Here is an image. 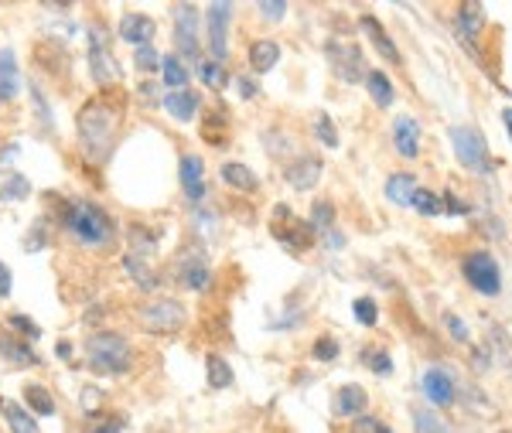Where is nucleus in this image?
I'll use <instances>...</instances> for the list:
<instances>
[{"instance_id": "obj_1", "label": "nucleus", "mask_w": 512, "mask_h": 433, "mask_svg": "<svg viewBox=\"0 0 512 433\" xmlns=\"http://www.w3.org/2000/svg\"><path fill=\"white\" fill-rule=\"evenodd\" d=\"M76 127L82 147L93 154V161H106V154L113 151V140H117L120 130V110H113L103 99H93V103H86L79 110Z\"/></svg>"}, {"instance_id": "obj_2", "label": "nucleus", "mask_w": 512, "mask_h": 433, "mask_svg": "<svg viewBox=\"0 0 512 433\" xmlns=\"http://www.w3.org/2000/svg\"><path fill=\"white\" fill-rule=\"evenodd\" d=\"M65 232L76 239L79 246H106L113 239V219L93 202H72L65 212Z\"/></svg>"}, {"instance_id": "obj_3", "label": "nucleus", "mask_w": 512, "mask_h": 433, "mask_svg": "<svg viewBox=\"0 0 512 433\" xmlns=\"http://www.w3.org/2000/svg\"><path fill=\"white\" fill-rule=\"evenodd\" d=\"M82 348H86L89 365H93L96 372H103V376H123V372L130 369V362H134V352H130L127 338L117 335V331H96Z\"/></svg>"}, {"instance_id": "obj_4", "label": "nucleus", "mask_w": 512, "mask_h": 433, "mask_svg": "<svg viewBox=\"0 0 512 433\" xmlns=\"http://www.w3.org/2000/svg\"><path fill=\"white\" fill-rule=\"evenodd\" d=\"M461 273H465V280L472 283V287L482 297H495L502 290L499 263H495V256L485 253V249H475V253H468L465 263H461Z\"/></svg>"}, {"instance_id": "obj_5", "label": "nucleus", "mask_w": 512, "mask_h": 433, "mask_svg": "<svg viewBox=\"0 0 512 433\" xmlns=\"http://www.w3.org/2000/svg\"><path fill=\"white\" fill-rule=\"evenodd\" d=\"M451 144H454L458 161L465 164L468 171H475V174H489L492 171L489 147H485V137L475 127H454L451 130Z\"/></svg>"}, {"instance_id": "obj_6", "label": "nucleus", "mask_w": 512, "mask_h": 433, "mask_svg": "<svg viewBox=\"0 0 512 433\" xmlns=\"http://www.w3.org/2000/svg\"><path fill=\"white\" fill-rule=\"evenodd\" d=\"M185 321H188V311L178 301H171V297H158V301H151L140 311V324H144L151 335H175V331L185 328Z\"/></svg>"}, {"instance_id": "obj_7", "label": "nucleus", "mask_w": 512, "mask_h": 433, "mask_svg": "<svg viewBox=\"0 0 512 433\" xmlns=\"http://www.w3.org/2000/svg\"><path fill=\"white\" fill-rule=\"evenodd\" d=\"M89 69H93L99 86H110V82H117V76H120L117 62H113L110 48H106L103 28H89Z\"/></svg>"}, {"instance_id": "obj_8", "label": "nucleus", "mask_w": 512, "mask_h": 433, "mask_svg": "<svg viewBox=\"0 0 512 433\" xmlns=\"http://www.w3.org/2000/svg\"><path fill=\"white\" fill-rule=\"evenodd\" d=\"M229 14L233 4H209V52L212 62H226L229 55Z\"/></svg>"}, {"instance_id": "obj_9", "label": "nucleus", "mask_w": 512, "mask_h": 433, "mask_svg": "<svg viewBox=\"0 0 512 433\" xmlns=\"http://www.w3.org/2000/svg\"><path fill=\"white\" fill-rule=\"evenodd\" d=\"M175 41L181 55H192V62L198 58V11L192 4H178L175 7Z\"/></svg>"}, {"instance_id": "obj_10", "label": "nucleus", "mask_w": 512, "mask_h": 433, "mask_svg": "<svg viewBox=\"0 0 512 433\" xmlns=\"http://www.w3.org/2000/svg\"><path fill=\"white\" fill-rule=\"evenodd\" d=\"M277 226H274V236L277 239H284L287 246H294V249H308L311 243H315V229L311 226H301V222L291 215V208L287 205H277Z\"/></svg>"}, {"instance_id": "obj_11", "label": "nucleus", "mask_w": 512, "mask_h": 433, "mask_svg": "<svg viewBox=\"0 0 512 433\" xmlns=\"http://www.w3.org/2000/svg\"><path fill=\"white\" fill-rule=\"evenodd\" d=\"M328 58H332L335 72L345 82H366V69H362V52L355 45H338V41H332V45H328Z\"/></svg>"}, {"instance_id": "obj_12", "label": "nucleus", "mask_w": 512, "mask_h": 433, "mask_svg": "<svg viewBox=\"0 0 512 433\" xmlns=\"http://www.w3.org/2000/svg\"><path fill=\"white\" fill-rule=\"evenodd\" d=\"M424 396L431 399L434 406H451L454 396H458V386H454V376L448 369H427L424 372Z\"/></svg>"}, {"instance_id": "obj_13", "label": "nucleus", "mask_w": 512, "mask_h": 433, "mask_svg": "<svg viewBox=\"0 0 512 433\" xmlns=\"http://www.w3.org/2000/svg\"><path fill=\"white\" fill-rule=\"evenodd\" d=\"M318 178H321V157H315V154H301L291 168H287V181H291V188H297V191L315 188Z\"/></svg>"}, {"instance_id": "obj_14", "label": "nucleus", "mask_w": 512, "mask_h": 433, "mask_svg": "<svg viewBox=\"0 0 512 433\" xmlns=\"http://www.w3.org/2000/svg\"><path fill=\"white\" fill-rule=\"evenodd\" d=\"M21 93V72L18 58L11 48H0V103H14Z\"/></svg>"}, {"instance_id": "obj_15", "label": "nucleus", "mask_w": 512, "mask_h": 433, "mask_svg": "<svg viewBox=\"0 0 512 433\" xmlns=\"http://www.w3.org/2000/svg\"><path fill=\"white\" fill-rule=\"evenodd\" d=\"M393 144L403 157H417L420 154V123L414 116H396L393 123Z\"/></svg>"}, {"instance_id": "obj_16", "label": "nucleus", "mask_w": 512, "mask_h": 433, "mask_svg": "<svg viewBox=\"0 0 512 433\" xmlns=\"http://www.w3.org/2000/svg\"><path fill=\"white\" fill-rule=\"evenodd\" d=\"M154 31H158V24H154L147 14H127V18L120 21V38L130 41V45H151Z\"/></svg>"}, {"instance_id": "obj_17", "label": "nucleus", "mask_w": 512, "mask_h": 433, "mask_svg": "<svg viewBox=\"0 0 512 433\" xmlns=\"http://www.w3.org/2000/svg\"><path fill=\"white\" fill-rule=\"evenodd\" d=\"M202 157L198 154H185L181 157V188L192 202H202L205 195V181H202Z\"/></svg>"}, {"instance_id": "obj_18", "label": "nucleus", "mask_w": 512, "mask_h": 433, "mask_svg": "<svg viewBox=\"0 0 512 433\" xmlns=\"http://www.w3.org/2000/svg\"><path fill=\"white\" fill-rule=\"evenodd\" d=\"M366 403H369V396H366V389L362 386H355V382H349V386H342L335 393V413L338 416H359L362 410H366Z\"/></svg>"}, {"instance_id": "obj_19", "label": "nucleus", "mask_w": 512, "mask_h": 433, "mask_svg": "<svg viewBox=\"0 0 512 433\" xmlns=\"http://www.w3.org/2000/svg\"><path fill=\"white\" fill-rule=\"evenodd\" d=\"M198 103H202V99H198V93H192V89H181V93H168V96H164L161 106L171 116H175V120L188 123L198 113Z\"/></svg>"}, {"instance_id": "obj_20", "label": "nucleus", "mask_w": 512, "mask_h": 433, "mask_svg": "<svg viewBox=\"0 0 512 433\" xmlns=\"http://www.w3.org/2000/svg\"><path fill=\"white\" fill-rule=\"evenodd\" d=\"M277 62H280V45H277V41L260 38V41H253V45H250V69L253 72H270Z\"/></svg>"}, {"instance_id": "obj_21", "label": "nucleus", "mask_w": 512, "mask_h": 433, "mask_svg": "<svg viewBox=\"0 0 512 433\" xmlns=\"http://www.w3.org/2000/svg\"><path fill=\"white\" fill-rule=\"evenodd\" d=\"M158 72H161V82L171 89V93H181V89L188 86V69H185V62H181V55H164Z\"/></svg>"}, {"instance_id": "obj_22", "label": "nucleus", "mask_w": 512, "mask_h": 433, "mask_svg": "<svg viewBox=\"0 0 512 433\" xmlns=\"http://www.w3.org/2000/svg\"><path fill=\"white\" fill-rule=\"evenodd\" d=\"M485 28V7L482 4H465L458 11V31L465 41H475Z\"/></svg>"}, {"instance_id": "obj_23", "label": "nucleus", "mask_w": 512, "mask_h": 433, "mask_svg": "<svg viewBox=\"0 0 512 433\" xmlns=\"http://www.w3.org/2000/svg\"><path fill=\"white\" fill-rule=\"evenodd\" d=\"M362 28H366V35L376 41V52L383 55L386 62H393V65H400V62H403L400 52H396V45H393V38L386 35L383 28H379V21H376V18H369V14H366V18H362Z\"/></svg>"}, {"instance_id": "obj_24", "label": "nucleus", "mask_w": 512, "mask_h": 433, "mask_svg": "<svg viewBox=\"0 0 512 433\" xmlns=\"http://www.w3.org/2000/svg\"><path fill=\"white\" fill-rule=\"evenodd\" d=\"M222 181H226L229 188H236V191H256V188H260L256 174L246 168V164H236V161L222 164Z\"/></svg>"}, {"instance_id": "obj_25", "label": "nucleus", "mask_w": 512, "mask_h": 433, "mask_svg": "<svg viewBox=\"0 0 512 433\" xmlns=\"http://www.w3.org/2000/svg\"><path fill=\"white\" fill-rule=\"evenodd\" d=\"M4 420H7V430L11 433H38V423L24 406H18L14 399H4Z\"/></svg>"}, {"instance_id": "obj_26", "label": "nucleus", "mask_w": 512, "mask_h": 433, "mask_svg": "<svg viewBox=\"0 0 512 433\" xmlns=\"http://www.w3.org/2000/svg\"><path fill=\"white\" fill-rule=\"evenodd\" d=\"M0 355L11 365H38V355L28 348V341H18V338H0Z\"/></svg>"}, {"instance_id": "obj_27", "label": "nucleus", "mask_w": 512, "mask_h": 433, "mask_svg": "<svg viewBox=\"0 0 512 433\" xmlns=\"http://www.w3.org/2000/svg\"><path fill=\"white\" fill-rule=\"evenodd\" d=\"M366 86H369V96H373L379 106H390L396 99V89L386 72H366Z\"/></svg>"}, {"instance_id": "obj_28", "label": "nucleus", "mask_w": 512, "mask_h": 433, "mask_svg": "<svg viewBox=\"0 0 512 433\" xmlns=\"http://www.w3.org/2000/svg\"><path fill=\"white\" fill-rule=\"evenodd\" d=\"M414 191H417V181L410 178V174H393L390 185H386V198H390L393 205H410Z\"/></svg>"}, {"instance_id": "obj_29", "label": "nucleus", "mask_w": 512, "mask_h": 433, "mask_svg": "<svg viewBox=\"0 0 512 433\" xmlns=\"http://www.w3.org/2000/svg\"><path fill=\"white\" fill-rule=\"evenodd\" d=\"M24 399H28V406L35 410L38 416H52L55 413V399L48 393L45 386H38V382H28L24 386Z\"/></svg>"}, {"instance_id": "obj_30", "label": "nucleus", "mask_w": 512, "mask_h": 433, "mask_svg": "<svg viewBox=\"0 0 512 433\" xmlns=\"http://www.w3.org/2000/svg\"><path fill=\"white\" fill-rule=\"evenodd\" d=\"M205 372H209V386L212 389H229V386H233V369H229L226 358L209 355V362H205Z\"/></svg>"}, {"instance_id": "obj_31", "label": "nucleus", "mask_w": 512, "mask_h": 433, "mask_svg": "<svg viewBox=\"0 0 512 433\" xmlns=\"http://www.w3.org/2000/svg\"><path fill=\"white\" fill-rule=\"evenodd\" d=\"M123 266H127V273H130V277H134L144 290H154V287H158V273L147 270V260H144V256H134V253H130L127 260H123Z\"/></svg>"}, {"instance_id": "obj_32", "label": "nucleus", "mask_w": 512, "mask_h": 433, "mask_svg": "<svg viewBox=\"0 0 512 433\" xmlns=\"http://www.w3.org/2000/svg\"><path fill=\"white\" fill-rule=\"evenodd\" d=\"M28 195H31V185L24 174H7V178L0 181V198H4V202H24Z\"/></svg>"}, {"instance_id": "obj_33", "label": "nucleus", "mask_w": 512, "mask_h": 433, "mask_svg": "<svg viewBox=\"0 0 512 433\" xmlns=\"http://www.w3.org/2000/svg\"><path fill=\"white\" fill-rule=\"evenodd\" d=\"M181 283L192 290H205L209 287V266L202 260H192V263H181Z\"/></svg>"}, {"instance_id": "obj_34", "label": "nucleus", "mask_w": 512, "mask_h": 433, "mask_svg": "<svg viewBox=\"0 0 512 433\" xmlns=\"http://www.w3.org/2000/svg\"><path fill=\"white\" fill-rule=\"evenodd\" d=\"M410 208H417L420 215H441L444 212V198L434 195V191H427V188H417L414 198H410Z\"/></svg>"}, {"instance_id": "obj_35", "label": "nucleus", "mask_w": 512, "mask_h": 433, "mask_svg": "<svg viewBox=\"0 0 512 433\" xmlns=\"http://www.w3.org/2000/svg\"><path fill=\"white\" fill-rule=\"evenodd\" d=\"M198 76H202V82L209 89H226L229 86V76H226V69H222L219 62H198Z\"/></svg>"}, {"instance_id": "obj_36", "label": "nucleus", "mask_w": 512, "mask_h": 433, "mask_svg": "<svg viewBox=\"0 0 512 433\" xmlns=\"http://www.w3.org/2000/svg\"><path fill=\"white\" fill-rule=\"evenodd\" d=\"M362 362H366L376 376H390L393 372V358L386 355L383 348H366V352H362Z\"/></svg>"}, {"instance_id": "obj_37", "label": "nucleus", "mask_w": 512, "mask_h": 433, "mask_svg": "<svg viewBox=\"0 0 512 433\" xmlns=\"http://www.w3.org/2000/svg\"><path fill=\"white\" fill-rule=\"evenodd\" d=\"M352 314H355V321L366 324V328H373V324L379 321V307H376L373 297H359V301L352 304Z\"/></svg>"}, {"instance_id": "obj_38", "label": "nucleus", "mask_w": 512, "mask_h": 433, "mask_svg": "<svg viewBox=\"0 0 512 433\" xmlns=\"http://www.w3.org/2000/svg\"><path fill=\"white\" fill-rule=\"evenodd\" d=\"M414 420H417V433H451L448 423L437 420V413H431V410H417Z\"/></svg>"}, {"instance_id": "obj_39", "label": "nucleus", "mask_w": 512, "mask_h": 433, "mask_svg": "<svg viewBox=\"0 0 512 433\" xmlns=\"http://www.w3.org/2000/svg\"><path fill=\"white\" fill-rule=\"evenodd\" d=\"M335 222V208L328 202H318L315 205V215H311V229L321 232V236H328V226Z\"/></svg>"}, {"instance_id": "obj_40", "label": "nucleus", "mask_w": 512, "mask_h": 433, "mask_svg": "<svg viewBox=\"0 0 512 433\" xmlns=\"http://www.w3.org/2000/svg\"><path fill=\"white\" fill-rule=\"evenodd\" d=\"M134 62H137L140 72H158L161 69V55L154 52L151 45H140L137 52H134Z\"/></svg>"}, {"instance_id": "obj_41", "label": "nucleus", "mask_w": 512, "mask_h": 433, "mask_svg": "<svg viewBox=\"0 0 512 433\" xmlns=\"http://www.w3.org/2000/svg\"><path fill=\"white\" fill-rule=\"evenodd\" d=\"M352 433H393V430L383 420H376V416H355Z\"/></svg>"}, {"instance_id": "obj_42", "label": "nucleus", "mask_w": 512, "mask_h": 433, "mask_svg": "<svg viewBox=\"0 0 512 433\" xmlns=\"http://www.w3.org/2000/svg\"><path fill=\"white\" fill-rule=\"evenodd\" d=\"M315 133H318V140H321V144H328V147H338V133H335V123L328 120L325 113L318 116V123H315Z\"/></svg>"}, {"instance_id": "obj_43", "label": "nucleus", "mask_w": 512, "mask_h": 433, "mask_svg": "<svg viewBox=\"0 0 512 433\" xmlns=\"http://www.w3.org/2000/svg\"><path fill=\"white\" fill-rule=\"evenodd\" d=\"M444 328H448V331H451V338H454V341H461V345H465V341L472 338V335H468V324L461 321L458 314H451V311L444 314Z\"/></svg>"}, {"instance_id": "obj_44", "label": "nucleus", "mask_w": 512, "mask_h": 433, "mask_svg": "<svg viewBox=\"0 0 512 433\" xmlns=\"http://www.w3.org/2000/svg\"><path fill=\"white\" fill-rule=\"evenodd\" d=\"M315 358H318V362H335V358H338V341L335 338H318L315 341Z\"/></svg>"}, {"instance_id": "obj_45", "label": "nucleus", "mask_w": 512, "mask_h": 433, "mask_svg": "<svg viewBox=\"0 0 512 433\" xmlns=\"http://www.w3.org/2000/svg\"><path fill=\"white\" fill-rule=\"evenodd\" d=\"M256 11H260L267 21H280L287 14V4L284 0H263V4H256Z\"/></svg>"}, {"instance_id": "obj_46", "label": "nucleus", "mask_w": 512, "mask_h": 433, "mask_svg": "<svg viewBox=\"0 0 512 433\" xmlns=\"http://www.w3.org/2000/svg\"><path fill=\"white\" fill-rule=\"evenodd\" d=\"M7 321H11L14 328L21 331V335H31V338H38V335H41L38 324H31V318H24V314H11V318H7Z\"/></svg>"}, {"instance_id": "obj_47", "label": "nucleus", "mask_w": 512, "mask_h": 433, "mask_svg": "<svg viewBox=\"0 0 512 433\" xmlns=\"http://www.w3.org/2000/svg\"><path fill=\"white\" fill-rule=\"evenodd\" d=\"M11 287H14V277L4 263H0V297H11Z\"/></svg>"}, {"instance_id": "obj_48", "label": "nucleus", "mask_w": 512, "mask_h": 433, "mask_svg": "<svg viewBox=\"0 0 512 433\" xmlns=\"http://www.w3.org/2000/svg\"><path fill=\"white\" fill-rule=\"evenodd\" d=\"M239 93H243L246 99H253L256 96V86H253L250 79H239Z\"/></svg>"}, {"instance_id": "obj_49", "label": "nucleus", "mask_w": 512, "mask_h": 433, "mask_svg": "<svg viewBox=\"0 0 512 433\" xmlns=\"http://www.w3.org/2000/svg\"><path fill=\"white\" fill-rule=\"evenodd\" d=\"M59 355H62V358H69V355H72V345H69V341H62V345H59Z\"/></svg>"}, {"instance_id": "obj_50", "label": "nucleus", "mask_w": 512, "mask_h": 433, "mask_svg": "<svg viewBox=\"0 0 512 433\" xmlns=\"http://www.w3.org/2000/svg\"><path fill=\"white\" fill-rule=\"evenodd\" d=\"M502 123H506V127H509V137H512V110L502 113Z\"/></svg>"}, {"instance_id": "obj_51", "label": "nucleus", "mask_w": 512, "mask_h": 433, "mask_svg": "<svg viewBox=\"0 0 512 433\" xmlns=\"http://www.w3.org/2000/svg\"><path fill=\"white\" fill-rule=\"evenodd\" d=\"M93 433H120V430L117 427H96Z\"/></svg>"}]
</instances>
